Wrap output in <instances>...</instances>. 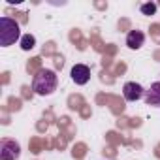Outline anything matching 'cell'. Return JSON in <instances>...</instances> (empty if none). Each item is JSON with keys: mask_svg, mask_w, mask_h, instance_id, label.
I'll use <instances>...</instances> for the list:
<instances>
[{"mask_svg": "<svg viewBox=\"0 0 160 160\" xmlns=\"http://www.w3.org/2000/svg\"><path fill=\"white\" fill-rule=\"evenodd\" d=\"M58 77L53 70H40L32 79V91L40 96H49L57 91Z\"/></svg>", "mask_w": 160, "mask_h": 160, "instance_id": "obj_1", "label": "cell"}, {"mask_svg": "<svg viewBox=\"0 0 160 160\" xmlns=\"http://www.w3.org/2000/svg\"><path fill=\"white\" fill-rule=\"evenodd\" d=\"M21 27L15 19L2 15L0 17V45L2 47H10L13 45L17 40H21Z\"/></svg>", "mask_w": 160, "mask_h": 160, "instance_id": "obj_2", "label": "cell"}, {"mask_svg": "<svg viewBox=\"0 0 160 160\" xmlns=\"http://www.w3.org/2000/svg\"><path fill=\"white\" fill-rule=\"evenodd\" d=\"M21 156V145L15 139L4 138L0 141V160H17Z\"/></svg>", "mask_w": 160, "mask_h": 160, "instance_id": "obj_3", "label": "cell"}, {"mask_svg": "<svg viewBox=\"0 0 160 160\" xmlns=\"http://www.w3.org/2000/svg\"><path fill=\"white\" fill-rule=\"evenodd\" d=\"M70 75H72V81L75 85H87L89 79H91V68L85 66V64H75L72 68Z\"/></svg>", "mask_w": 160, "mask_h": 160, "instance_id": "obj_4", "label": "cell"}, {"mask_svg": "<svg viewBox=\"0 0 160 160\" xmlns=\"http://www.w3.org/2000/svg\"><path fill=\"white\" fill-rule=\"evenodd\" d=\"M122 94H124V100L126 102H138L145 94V89L139 83H136V81H128L122 87Z\"/></svg>", "mask_w": 160, "mask_h": 160, "instance_id": "obj_5", "label": "cell"}, {"mask_svg": "<svg viewBox=\"0 0 160 160\" xmlns=\"http://www.w3.org/2000/svg\"><path fill=\"white\" fill-rule=\"evenodd\" d=\"M145 43V34L141 32V30H130L128 32V36H126V45L130 47V49H139L141 45Z\"/></svg>", "mask_w": 160, "mask_h": 160, "instance_id": "obj_6", "label": "cell"}, {"mask_svg": "<svg viewBox=\"0 0 160 160\" xmlns=\"http://www.w3.org/2000/svg\"><path fill=\"white\" fill-rule=\"evenodd\" d=\"M145 102L147 106H160V81L152 83L149 91H145Z\"/></svg>", "mask_w": 160, "mask_h": 160, "instance_id": "obj_7", "label": "cell"}, {"mask_svg": "<svg viewBox=\"0 0 160 160\" xmlns=\"http://www.w3.org/2000/svg\"><path fill=\"white\" fill-rule=\"evenodd\" d=\"M34 45H36V38H34L32 34H25V36L21 38V49H23V51H30Z\"/></svg>", "mask_w": 160, "mask_h": 160, "instance_id": "obj_8", "label": "cell"}, {"mask_svg": "<svg viewBox=\"0 0 160 160\" xmlns=\"http://www.w3.org/2000/svg\"><path fill=\"white\" fill-rule=\"evenodd\" d=\"M141 13L143 15H154L156 13V4H152V2L141 4Z\"/></svg>", "mask_w": 160, "mask_h": 160, "instance_id": "obj_9", "label": "cell"}]
</instances>
